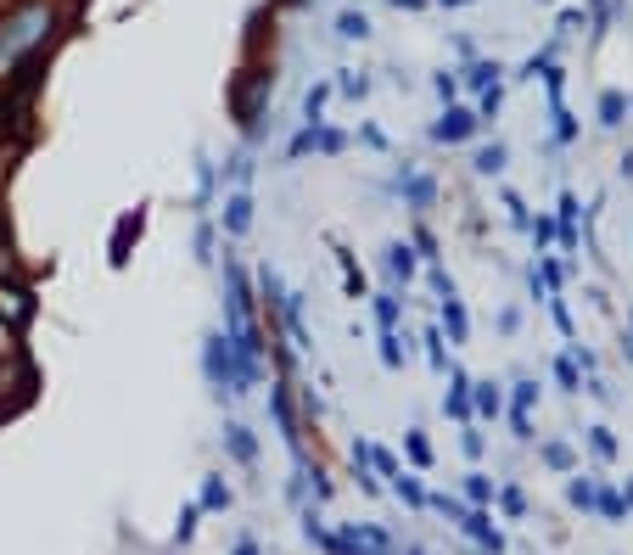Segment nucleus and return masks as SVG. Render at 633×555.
Instances as JSON below:
<instances>
[{
    "mask_svg": "<svg viewBox=\"0 0 633 555\" xmlns=\"http://www.w3.org/2000/svg\"><path fill=\"white\" fill-rule=\"evenodd\" d=\"M303 152H342V135L337 129H303L292 141V157H303Z\"/></svg>",
    "mask_w": 633,
    "mask_h": 555,
    "instance_id": "obj_3",
    "label": "nucleus"
},
{
    "mask_svg": "<svg viewBox=\"0 0 633 555\" xmlns=\"http://www.w3.org/2000/svg\"><path fill=\"white\" fill-rule=\"evenodd\" d=\"M376 320H381V331L398 326V298H393V292H387V298H376Z\"/></svg>",
    "mask_w": 633,
    "mask_h": 555,
    "instance_id": "obj_13",
    "label": "nucleus"
},
{
    "mask_svg": "<svg viewBox=\"0 0 633 555\" xmlns=\"http://www.w3.org/2000/svg\"><path fill=\"white\" fill-rule=\"evenodd\" d=\"M465 488H471V499H477V505H482V499H493V483H488V477H471Z\"/></svg>",
    "mask_w": 633,
    "mask_h": 555,
    "instance_id": "obj_21",
    "label": "nucleus"
},
{
    "mask_svg": "<svg viewBox=\"0 0 633 555\" xmlns=\"http://www.w3.org/2000/svg\"><path fill=\"white\" fill-rule=\"evenodd\" d=\"M40 23H51V17H45V12H29V17H17V23H12V34L0 40V62H12V51H17V45H29L34 34H40Z\"/></svg>",
    "mask_w": 633,
    "mask_h": 555,
    "instance_id": "obj_2",
    "label": "nucleus"
},
{
    "mask_svg": "<svg viewBox=\"0 0 633 555\" xmlns=\"http://www.w3.org/2000/svg\"><path fill=\"white\" fill-rule=\"evenodd\" d=\"M393 488H398V494H404V499H409V505H426L421 483H415V477H404V471H393Z\"/></svg>",
    "mask_w": 633,
    "mask_h": 555,
    "instance_id": "obj_12",
    "label": "nucleus"
},
{
    "mask_svg": "<svg viewBox=\"0 0 633 555\" xmlns=\"http://www.w3.org/2000/svg\"><path fill=\"white\" fill-rule=\"evenodd\" d=\"M533 399H538V387L533 382H516V410H527Z\"/></svg>",
    "mask_w": 633,
    "mask_h": 555,
    "instance_id": "obj_22",
    "label": "nucleus"
},
{
    "mask_svg": "<svg viewBox=\"0 0 633 555\" xmlns=\"http://www.w3.org/2000/svg\"><path fill=\"white\" fill-rule=\"evenodd\" d=\"M225 443H230V455H236V460H253L258 455V443L247 438V427H225Z\"/></svg>",
    "mask_w": 633,
    "mask_h": 555,
    "instance_id": "obj_8",
    "label": "nucleus"
},
{
    "mask_svg": "<svg viewBox=\"0 0 633 555\" xmlns=\"http://www.w3.org/2000/svg\"><path fill=\"white\" fill-rule=\"evenodd\" d=\"M471 129H477V118H471V113H449V118H443V124L432 129V135H437V141H465Z\"/></svg>",
    "mask_w": 633,
    "mask_h": 555,
    "instance_id": "obj_5",
    "label": "nucleus"
},
{
    "mask_svg": "<svg viewBox=\"0 0 633 555\" xmlns=\"http://www.w3.org/2000/svg\"><path fill=\"white\" fill-rule=\"evenodd\" d=\"M505 169V146H488V152L477 157V174H499Z\"/></svg>",
    "mask_w": 633,
    "mask_h": 555,
    "instance_id": "obj_14",
    "label": "nucleus"
},
{
    "mask_svg": "<svg viewBox=\"0 0 633 555\" xmlns=\"http://www.w3.org/2000/svg\"><path fill=\"white\" fill-rule=\"evenodd\" d=\"M404 191H409V202H415V208H426V202H432V180H415V174H404Z\"/></svg>",
    "mask_w": 633,
    "mask_h": 555,
    "instance_id": "obj_11",
    "label": "nucleus"
},
{
    "mask_svg": "<svg viewBox=\"0 0 633 555\" xmlns=\"http://www.w3.org/2000/svg\"><path fill=\"white\" fill-rule=\"evenodd\" d=\"M426 354H432L437 370H449V354H443V337H437V331H426Z\"/></svg>",
    "mask_w": 633,
    "mask_h": 555,
    "instance_id": "obj_17",
    "label": "nucleus"
},
{
    "mask_svg": "<svg viewBox=\"0 0 633 555\" xmlns=\"http://www.w3.org/2000/svg\"><path fill=\"white\" fill-rule=\"evenodd\" d=\"M544 460H549V466H572V455H566L561 443H549V449H544Z\"/></svg>",
    "mask_w": 633,
    "mask_h": 555,
    "instance_id": "obj_23",
    "label": "nucleus"
},
{
    "mask_svg": "<svg viewBox=\"0 0 633 555\" xmlns=\"http://www.w3.org/2000/svg\"><path fill=\"white\" fill-rule=\"evenodd\" d=\"M337 258H342V270H348V292L359 298V292H365V275L353 270V253H342V247H337Z\"/></svg>",
    "mask_w": 633,
    "mask_h": 555,
    "instance_id": "obj_16",
    "label": "nucleus"
},
{
    "mask_svg": "<svg viewBox=\"0 0 633 555\" xmlns=\"http://www.w3.org/2000/svg\"><path fill=\"white\" fill-rule=\"evenodd\" d=\"M589 443H594V455H617V443H611V432H605V427H594Z\"/></svg>",
    "mask_w": 633,
    "mask_h": 555,
    "instance_id": "obj_18",
    "label": "nucleus"
},
{
    "mask_svg": "<svg viewBox=\"0 0 633 555\" xmlns=\"http://www.w3.org/2000/svg\"><path fill=\"white\" fill-rule=\"evenodd\" d=\"M247 225H253V197H247V191H236V197L225 202V230H230V236H241Z\"/></svg>",
    "mask_w": 633,
    "mask_h": 555,
    "instance_id": "obj_4",
    "label": "nucleus"
},
{
    "mask_svg": "<svg viewBox=\"0 0 633 555\" xmlns=\"http://www.w3.org/2000/svg\"><path fill=\"white\" fill-rule=\"evenodd\" d=\"M449 410H454V415L471 410V382H465L460 370H454V387H449Z\"/></svg>",
    "mask_w": 633,
    "mask_h": 555,
    "instance_id": "obj_9",
    "label": "nucleus"
},
{
    "mask_svg": "<svg viewBox=\"0 0 633 555\" xmlns=\"http://www.w3.org/2000/svg\"><path fill=\"white\" fill-rule=\"evenodd\" d=\"M202 505H208V511H219V505H230V488L219 483V477H208V483H202Z\"/></svg>",
    "mask_w": 633,
    "mask_h": 555,
    "instance_id": "obj_10",
    "label": "nucleus"
},
{
    "mask_svg": "<svg viewBox=\"0 0 633 555\" xmlns=\"http://www.w3.org/2000/svg\"><path fill=\"white\" fill-rule=\"evenodd\" d=\"M387 270H393V281H409V275H415V258H409V247H404V242L387 247Z\"/></svg>",
    "mask_w": 633,
    "mask_h": 555,
    "instance_id": "obj_7",
    "label": "nucleus"
},
{
    "mask_svg": "<svg viewBox=\"0 0 633 555\" xmlns=\"http://www.w3.org/2000/svg\"><path fill=\"white\" fill-rule=\"evenodd\" d=\"M236 555H258V550H253V544H236Z\"/></svg>",
    "mask_w": 633,
    "mask_h": 555,
    "instance_id": "obj_24",
    "label": "nucleus"
},
{
    "mask_svg": "<svg viewBox=\"0 0 633 555\" xmlns=\"http://www.w3.org/2000/svg\"><path fill=\"white\" fill-rule=\"evenodd\" d=\"M555 382H561V387H577V365H572V359H561V365H555Z\"/></svg>",
    "mask_w": 633,
    "mask_h": 555,
    "instance_id": "obj_19",
    "label": "nucleus"
},
{
    "mask_svg": "<svg viewBox=\"0 0 633 555\" xmlns=\"http://www.w3.org/2000/svg\"><path fill=\"white\" fill-rule=\"evenodd\" d=\"M443 320H449V337H454V342H465V331H471V320H465V309H460V298H454V292H449V298H443Z\"/></svg>",
    "mask_w": 633,
    "mask_h": 555,
    "instance_id": "obj_6",
    "label": "nucleus"
},
{
    "mask_svg": "<svg viewBox=\"0 0 633 555\" xmlns=\"http://www.w3.org/2000/svg\"><path fill=\"white\" fill-rule=\"evenodd\" d=\"M202 365H208V376L219 382V393H241V370H236V348H230V337L225 331H213L208 337V354H202Z\"/></svg>",
    "mask_w": 633,
    "mask_h": 555,
    "instance_id": "obj_1",
    "label": "nucleus"
},
{
    "mask_svg": "<svg viewBox=\"0 0 633 555\" xmlns=\"http://www.w3.org/2000/svg\"><path fill=\"white\" fill-rule=\"evenodd\" d=\"M566 494H572V505H594V483H572Z\"/></svg>",
    "mask_w": 633,
    "mask_h": 555,
    "instance_id": "obj_20",
    "label": "nucleus"
},
{
    "mask_svg": "<svg viewBox=\"0 0 633 555\" xmlns=\"http://www.w3.org/2000/svg\"><path fill=\"white\" fill-rule=\"evenodd\" d=\"M477 410H482V415H499V387H493V382L477 387Z\"/></svg>",
    "mask_w": 633,
    "mask_h": 555,
    "instance_id": "obj_15",
    "label": "nucleus"
}]
</instances>
